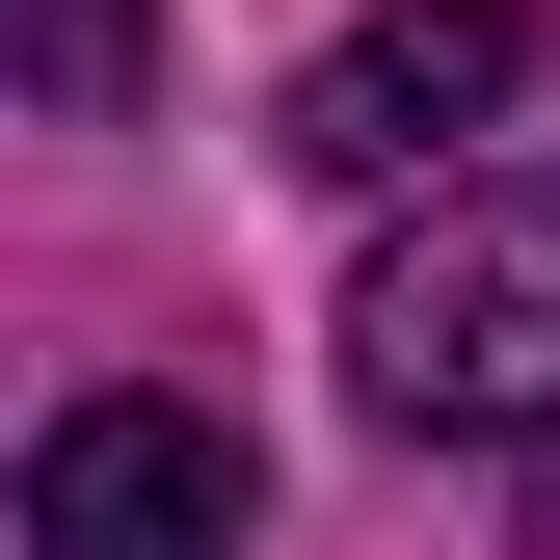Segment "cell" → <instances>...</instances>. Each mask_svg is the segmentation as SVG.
<instances>
[{
  "mask_svg": "<svg viewBox=\"0 0 560 560\" xmlns=\"http://www.w3.org/2000/svg\"><path fill=\"white\" fill-rule=\"evenodd\" d=\"M534 560H560V428H534Z\"/></svg>",
  "mask_w": 560,
  "mask_h": 560,
  "instance_id": "cell-5",
  "label": "cell"
},
{
  "mask_svg": "<svg viewBox=\"0 0 560 560\" xmlns=\"http://www.w3.org/2000/svg\"><path fill=\"white\" fill-rule=\"evenodd\" d=\"M347 400L374 428H560V161L534 187H428V214L374 241V294H347Z\"/></svg>",
  "mask_w": 560,
  "mask_h": 560,
  "instance_id": "cell-1",
  "label": "cell"
},
{
  "mask_svg": "<svg viewBox=\"0 0 560 560\" xmlns=\"http://www.w3.org/2000/svg\"><path fill=\"white\" fill-rule=\"evenodd\" d=\"M27 107H81V133L133 107V0H27Z\"/></svg>",
  "mask_w": 560,
  "mask_h": 560,
  "instance_id": "cell-4",
  "label": "cell"
},
{
  "mask_svg": "<svg viewBox=\"0 0 560 560\" xmlns=\"http://www.w3.org/2000/svg\"><path fill=\"white\" fill-rule=\"evenodd\" d=\"M241 508H267V454L214 400H54V454H27V560H241Z\"/></svg>",
  "mask_w": 560,
  "mask_h": 560,
  "instance_id": "cell-3",
  "label": "cell"
},
{
  "mask_svg": "<svg viewBox=\"0 0 560 560\" xmlns=\"http://www.w3.org/2000/svg\"><path fill=\"white\" fill-rule=\"evenodd\" d=\"M508 107H534V0H374L347 54H294L267 161H320V187H400V161H454V133H508Z\"/></svg>",
  "mask_w": 560,
  "mask_h": 560,
  "instance_id": "cell-2",
  "label": "cell"
}]
</instances>
